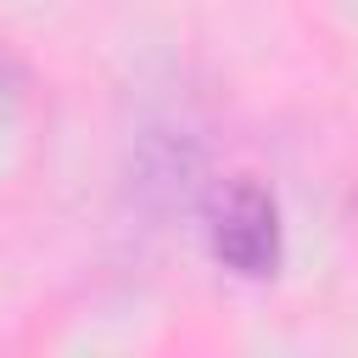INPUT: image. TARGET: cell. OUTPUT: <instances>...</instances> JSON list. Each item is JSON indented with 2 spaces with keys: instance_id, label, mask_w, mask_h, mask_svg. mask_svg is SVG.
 I'll return each instance as SVG.
<instances>
[{
  "instance_id": "1",
  "label": "cell",
  "mask_w": 358,
  "mask_h": 358,
  "mask_svg": "<svg viewBox=\"0 0 358 358\" xmlns=\"http://www.w3.org/2000/svg\"><path fill=\"white\" fill-rule=\"evenodd\" d=\"M207 246L241 280L274 274V263H280V207H274V196L257 179H229L213 201Z\"/></svg>"
}]
</instances>
